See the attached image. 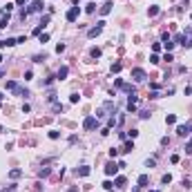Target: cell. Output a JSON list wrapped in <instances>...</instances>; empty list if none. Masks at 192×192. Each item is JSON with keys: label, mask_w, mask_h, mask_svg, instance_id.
<instances>
[{"label": "cell", "mask_w": 192, "mask_h": 192, "mask_svg": "<svg viewBox=\"0 0 192 192\" xmlns=\"http://www.w3.org/2000/svg\"><path fill=\"white\" fill-rule=\"evenodd\" d=\"M42 7H45V5H42V0H31V5H29L25 11H23V20H25L27 16H31V14H38V11H42Z\"/></svg>", "instance_id": "obj_1"}, {"label": "cell", "mask_w": 192, "mask_h": 192, "mask_svg": "<svg viewBox=\"0 0 192 192\" xmlns=\"http://www.w3.org/2000/svg\"><path fill=\"white\" fill-rule=\"evenodd\" d=\"M7 90H9V92H16V94H23V96H29V92H27L25 87H20L16 81H9V83H7Z\"/></svg>", "instance_id": "obj_2"}, {"label": "cell", "mask_w": 192, "mask_h": 192, "mask_svg": "<svg viewBox=\"0 0 192 192\" xmlns=\"http://www.w3.org/2000/svg\"><path fill=\"white\" fill-rule=\"evenodd\" d=\"M132 78L136 81V83H141V81L148 78V74H145V69H141V67H134L132 69Z\"/></svg>", "instance_id": "obj_3"}, {"label": "cell", "mask_w": 192, "mask_h": 192, "mask_svg": "<svg viewBox=\"0 0 192 192\" xmlns=\"http://www.w3.org/2000/svg\"><path fill=\"white\" fill-rule=\"evenodd\" d=\"M83 127L85 130H96V127H98V118L96 116H87L83 121Z\"/></svg>", "instance_id": "obj_4"}, {"label": "cell", "mask_w": 192, "mask_h": 192, "mask_svg": "<svg viewBox=\"0 0 192 192\" xmlns=\"http://www.w3.org/2000/svg\"><path fill=\"white\" fill-rule=\"evenodd\" d=\"M190 132H192V121H188L185 125H179V127H176V134H179V136H188Z\"/></svg>", "instance_id": "obj_5"}, {"label": "cell", "mask_w": 192, "mask_h": 192, "mask_svg": "<svg viewBox=\"0 0 192 192\" xmlns=\"http://www.w3.org/2000/svg\"><path fill=\"white\" fill-rule=\"evenodd\" d=\"M103 25H105V20H100V23H98L96 27H92V29L87 31V36H90V38H96V36H98V33L103 31Z\"/></svg>", "instance_id": "obj_6"}, {"label": "cell", "mask_w": 192, "mask_h": 192, "mask_svg": "<svg viewBox=\"0 0 192 192\" xmlns=\"http://www.w3.org/2000/svg\"><path fill=\"white\" fill-rule=\"evenodd\" d=\"M118 172V163H114V161H109L107 165H105V174L107 176H114Z\"/></svg>", "instance_id": "obj_7"}, {"label": "cell", "mask_w": 192, "mask_h": 192, "mask_svg": "<svg viewBox=\"0 0 192 192\" xmlns=\"http://www.w3.org/2000/svg\"><path fill=\"white\" fill-rule=\"evenodd\" d=\"M78 14H81V9H78V7H72V9H69V11L65 14V18L69 20V23H74L76 18H78Z\"/></svg>", "instance_id": "obj_8"}, {"label": "cell", "mask_w": 192, "mask_h": 192, "mask_svg": "<svg viewBox=\"0 0 192 192\" xmlns=\"http://www.w3.org/2000/svg\"><path fill=\"white\" fill-rule=\"evenodd\" d=\"M136 103H139V98H136V92L130 94V98H127V112H134L136 109Z\"/></svg>", "instance_id": "obj_9"}, {"label": "cell", "mask_w": 192, "mask_h": 192, "mask_svg": "<svg viewBox=\"0 0 192 192\" xmlns=\"http://www.w3.org/2000/svg\"><path fill=\"white\" fill-rule=\"evenodd\" d=\"M14 45H18L16 38H5V40H0V49H5V47H14Z\"/></svg>", "instance_id": "obj_10"}, {"label": "cell", "mask_w": 192, "mask_h": 192, "mask_svg": "<svg viewBox=\"0 0 192 192\" xmlns=\"http://www.w3.org/2000/svg\"><path fill=\"white\" fill-rule=\"evenodd\" d=\"M90 172H92V170H90V165H81V167H76V176H87Z\"/></svg>", "instance_id": "obj_11"}, {"label": "cell", "mask_w": 192, "mask_h": 192, "mask_svg": "<svg viewBox=\"0 0 192 192\" xmlns=\"http://www.w3.org/2000/svg\"><path fill=\"white\" fill-rule=\"evenodd\" d=\"M67 74H69V67H65V65H63V67L58 69V76H56V78H58V81H65V78H67Z\"/></svg>", "instance_id": "obj_12"}, {"label": "cell", "mask_w": 192, "mask_h": 192, "mask_svg": "<svg viewBox=\"0 0 192 192\" xmlns=\"http://www.w3.org/2000/svg\"><path fill=\"white\" fill-rule=\"evenodd\" d=\"M112 7H114V5H112V2H105V5H103V7H100V16H107L109 11H112Z\"/></svg>", "instance_id": "obj_13"}, {"label": "cell", "mask_w": 192, "mask_h": 192, "mask_svg": "<svg viewBox=\"0 0 192 192\" xmlns=\"http://www.w3.org/2000/svg\"><path fill=\"white\" fill-rule=\"evenodd\" d=\"M159 11H161V7H159V5H152V7L148 9V16H152V18H154V16H159Z\"/></svg>", "instance_id": "obj_14"}, {"label": "cell", "mask_w": 192, "mask_h": 192, "mask_svg": "<svg viewBox=\"0 0 192 192\" xmlns=\"http://www.w3.org/2000/svg\"><path fill=\"white\" fill-rule=\"evenodd\" d=\"M148 183H150V176H148V174H141V176H139V188H145Z\"/></svg>", "instance_id": "obj_15"}, {"label": "cell", "mask_w": 192, "mask_h": 192, "mask_svg": "<svg viewBox=\"0 0 192 192\" xmlns=\"http://www.w3.org/2000/svg\"><path fill=\"white\" fill-rule=\"evenodd\" d=\"M121 69H123V63H114V65H112V74H118Z\"/></svg>", "instance_id": "obj_16"}, {"label": "cell", "mask_w": 192, "mask_h": 192, "mask_svg": "<svg viewBox=\"0 0 192 192\" xmlns=\"http://www.w3.org/2000/svg\"><path fill=\"white\" fill-rule=\"evenodd\" d=\"M114 183H116L118 188H123V185L127 183V179H125V176H116V181H114Z\"/></svg>", "instance_id": "obj_17"}, {"label": "cell", "mask_w": 192, "mask_h": 192, "mask_svg": "<svg viewBox=\"0 0 192 192\" xmlns=\"http://www.w3.org/2000/svg\"><path fill=\"white\" fill-rule=\"evenodd\" d=\"M165 123H167V125H174V123H176V116H174V114H167V116H165Z\"/></svg>", "instance_id": "obj_18"}, {"label": "cell", "mask_w": 192, "mask_h": 192, "mask_svg": "<svg viewBox=\"0 0 192 192\" xmlns=\"http://www.w3.org/2000/svg\"><path fill=\"white\" fill-rule=\"evenodd\" d=\"M7 25H9V14H7V16H2V18H0V29H5Z\"/></svg>", "instance_id": "obj_19"}, {"label": "cell", "mask_w": 192, "mask_h": 192, "mask_svg": "<svg viewBox=\"0 0 192 192\" xmlns=\"http://www.w3.org/2000/svg\"><path fill=\"white\" fill-rule=\"evenodd\" d=\"M20 174H23V170H11V172H9V179H18Z\"/></svg>", "instance_id": "obj_20"}, {"label": "cell", "mask_w": 192, "mask_h": 192, "mask_svg": "<svg viewBox=\"0 0 192 192\" xmlns=\"http://www.w3.org/2000/svg\"><path fill=\"white\" fill-rule=\"evenodd\" d=\"M85 11H87V14H94V11H96V2H90V5L85 7Z\"/></svg>", "instance_id": "obj_21"}, {"label": "cell", "mask_w": 192, "mask_h": 192, "mask_svg": "<svg viewBox=\"0 0 192 192\" xmlns=\"http://www.w3.org/2000/svg\"><path fill=\"white\" fill-rule=\"evenodd\" d=\"M132 150H134V143H132V141H127V143H125V148H123V152H132Z\"/></svg>", "instance_id": "obj_22"}, {"label": "cell", "mask_w": 192, "mask_h": 192, "mask_svg": "<svg viewBox=\"0 0 192 192\" xmlns=\"http://www.w3.org/2000/svg\"><path fill=\"white\" fill-rule=\"evenodd\" d=\"M150 63H152V65H159V63H161V58H159V56H156V54H154V56H152V58H150Z\"/></svg>", "instance_id": "obj_23"}, {"label": "cell", "mask_w": 192, "mask_h": 192, "mask_svg": "<svg viewBox=\"0 0 192 192\" xmlns=\"http://www.w3.org/2000/svg\"><path fill=\"white\" fill-rule=\"evenodd\" d=\"M90 54H92V58H98V56H100V49H96V47H94Z\"/></svg>", "instance_id": "obj_24"}, {"label": "cell", "mask_w": 192, "mask_h": 192, "mask_svg": "<svg viewBox=\"0 0 192 192\" xmlns=\"http://www.w3.org/2000/svg\"><path fill=\"white\" fill-rule=\"evenodd\" d=\"M161 40H163V42H170V40H172V36H170V33H163V36H161Z\"/></svg>", "instance_id": "obj_25"}, {"label": "cell", "mask_w": 192, "mask_h": 192, "mask_svg": "<svg viewBox=\"0 0 192 192\" xmlns=\"http://www.w3.org/2000/svg\"><path fill=\"white\" fill-rule=\"evenodd\" d=\"M58 136H60L58 130H51V132H49V139H58Z\"/></svg>", "instance_id": "obj_26"}, {"label": "cell", "mask_w": 192, "mask_h": 192, "mask_svg": "<svg viewBox=\"0 0 192 192\" xmlns=\"http://www.w3.org/2000/svg\"><path fill=\"white\" fill-rule=\"evenodd\" d=\"M161 181H163V183L167 185V183H170V181H172V176H170V174H163V179H161Z\"/></svg>", "instance_id": "obj_27"}, {"label": "cell", "mask_w": 192, "mask_h": 192, "mask_svg": "<svg viewBox=\"0 0 192 192\" xmlns=\"http://www.w3.org/2000/svg\"><path fill=\"white\" fill-rule=\"evenodd\" d=\"M114 125H116V121H114V116H109L107 118V127H114Z\"/></svg>", "instance_id": "obj_28"}, {"label": "cell", "mask_w": 192, "mask_h": 192, "mask_svg": "<svg viewBox=\"0 0 192 192\" xmlns=\"http://www.w3.org/2000/svg\"><path fill=\"white\" fill-rule=\"evenodd\" d=\"M145 165H148V167H154V165H156V161H154V159H148V161H145Z\"/></svg>", "instance_id": "obj_29"}, {"label": "cell", "mask_w": 192, "mask_h": 192, "mask_svg": "<svg viewBox=\"0 0 192 192\" xmlns=\"http://www.w3.org/2000/svg\"><path fill=\"white\" fill-rule=\"evenodd\" d=\"M31 78H33V72H31V69H29V72H25V81H31Z\"/></svg>", "instance_id": "obj_30"}, {"label": "cell", "mask_w": 192, "mask_h": 192, "mask_svg": "<svg viewBox=\"0 0 192 192\" xmlns=\"http://www.w3.org/2000/svg\"><path fill=\"white\" fill-rule=\"evenodd\" d=\"M185 152H188V154H192V139L188 141V145H185Z\"/></svg>", "instance_id": "obj_31"}, {"label": "cell", "mask_w": 192, "mask_h": 192, "mask_svg": "<svg viewBox=\"0 0 192 192\" xmlns=\"http://www.w3.org/2000/svg\"><path fill=\"white\" fill-rule=\"evenodd\" d=\"M49 40V33H40V42H47Z\"/></svg>", "instance_id": "obj_32"}, {"label": "cell", "mask_w": 192, "mask_h": 192, "mask_svg": "<svg viewBox=\"0 0 192 192\" xmlns=\"http://www.w3.org/2000/svg\"><path fill=\"white\" fill-rule=\"evenodd\" d=\"M109 156H112V159H116V156H118V150H114V148H112V150H109Z\"/></svg>", "instance_id": "obj_33"}, {"label": "cell", "mask_w": 192, "mask_h": 192, "mask_svg": "<svg viewBox=\"0 0 192 192\" xmlns=\"http://www.w3.org/2000/svg\"><path fill=\"white\" fill-rule=\"evenodd\" d=\"M42 60H45V54L42 56H33V63H42Z\"/></svg>", "instance_id": "obj_34"}, {"label": "cell", "mask_w": 192, "mask_h": 192, "mask_svg": "<svg viewBox=\"0 0 192 192\" xmlns=\"http://www.w3.org/2000/svg\"><path fill=\"white\" fill-rule=\"evenodd\" d=\"M51 83H54V76H49V78H47V81H45V83H42V85H45V87H49Z\"/></svg>", "instance_id": "obj_35"}, {"label": "cell", "mask_w": 192, "mask_h": 192, "mask_svg": "<svg viewBox=\"0 0 192 192\" xmlns=\"http://www.w3.org/2000/svg\"><path fill=\"white\" fill-rule=\"evenodd\" d=\"M78 98H81L78 94H72V96H69V100H72V103H78Z\"/></svg>", "instance_id": "obj_36"}, {"label": "cell", "mask_w": 192, "mask_h": 192, "mask_svg": "<svg viewBox=\"0 0 192 192\" xmlns=\"http://www.w3.org/2000/svg\"><path fill=\"white\" fill-rule=\"evenodd\" d=\"M54 109H56V112H63V105H60V103H56V100H54Z\"/></svg>", "instance_id": "obj_37"}, {"label": "cell", "mask_w": 192, "mask_h": 192, "mask_svg": "<svg viewBox=\"0 0 192 192\" xmlns=\"http://www.w3.org/2000/svg\"><path fill=\"white\" fill-rule=\"evenodd\" d=\"M56 51H58V54H60V51H65V45H63V42H58V45H56Z\"/></svg>", "instance_id": "obj_38"}, {"label": "cell", "mask_w": 192, "mask_h": 192, "mask_svg": "<svg viewBox=\"0 0 192 192\" xmlns=\"http://www.w3.org/2000/svg\"><path fill=\"white\" fill-rule=\"evenodd\" d=\"M112 185H114L112 181H105V183H103V188H105V190H112Z\"/></svg>", "instance_id": "obj_39"}, {"label": "cell", "mask_w": 192, "mask_h": 192, "mask_svg": "<svg viewBox=\"0 0 192 192\" xmlns=\"http://www.w3.org/2000/svg\"><path fill=\"white\" fill-rule=\"evenodd\" d=\"M14 190H16V188L11 185V188H5V190H2V192H14Z\"/></svg>", "instance_id": "obj_40"}, {"label": "cell", "mask_w": 192, "mask_h": 192, "mask_svg": "<svg viewBox=\"0 0 192 192\" xmlns=\"http://www.w3.org/2000/svg\"><path fill=\"white\" fill-rule=\"evenodd\" d=\"M27 0H16V5H25Z\"/></svg>", "instance_id": "obj_41"}, {"label": "cell", "mask_w": 192, "mask_h": 192, "mask_svg": "<svg viewBox=\"0 0 192 192\" xmlns=\"http://www.w3.org/2000/svg\"><path fill=\"white\" fill-rule=\"evenodd\" d=\"M2 76H5V69H0V78H2Z\"/></svg>", "instance_id": "obj_42"}, {"label": "cell", "mask_w": 192, "mask_h": 192, "mask_svg": "<svg viewBox=\"0 0 192 192\" xmlns=\"http://www.w3.org/2000/svg\"><path fill=\"white\" fill-rule=\"evenodd\" d=\"M150 192H161V190H150Z\"/></svg>", "instance_id": "obj_43"}, {"label": "cell", "mask_w": 192, "mask_h": 192, "mask_svg": "<svg viewBox=\"0 0 192 192\" xmlns=\"http://www.w3.org/2000/svg\"><path fill=\"white\" fill-rule=\"evenodd\" d=\"M0 63H2V54H0Z\"/></svg>", "instance_id": "obj_44"}, {"label": "cell", "mask_w": 192, "mask_h": 192, "mask_svg": "<svg viewBox=\"0 0 192 192\" xmlns=\"http://www.w3.org/2000/svg\"><path fill=\"white\" fill-rule=\"evenodd\" d=\"M0 98H2V94H0Z\"/></svg>", "instance_id": "obj_45"}]
</instances>
